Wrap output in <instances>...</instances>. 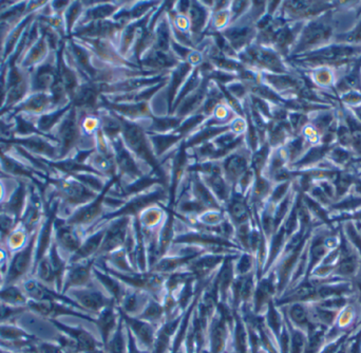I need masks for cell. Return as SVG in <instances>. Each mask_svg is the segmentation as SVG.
<instances>
[{"mask_svg": "<svg viewBox=\"0 0 361 353\" xmlns=\"http://www.w3.org/2000/svg\"><path fill=\"white\" fill-rule=\"evenodd\" d=\"M95 266L103 270L104 272L112 275L123 284H125L127 287L135 290H142L150 294L151 297L156 300L163 302V299L166 295L165 290V280L167 275L159 274L155 272H134L130 274L121 273L106 263L102 258H95Z\"/></svg>", "mask_w": 361, "mask_h": 353, "instance_id": "6da1fadb", "label": "cell"}, {"mask_svg": "<svg viewBox=\"0 0 361 353\" xmlns=\"http://www.w3.org/2000/svg\"><path fill=\"white\" fill-rule=\"evenodd\" d=\"M70 293L76 299L78 305L85 310L98 314L105 308L110 306H116L111 296L106 295L95 286L71 289Z\"/></svg>", "mask_w": 361, "mask_h": 353, "instance_id": "7a4b0ae2", "label": "cell"}, {"mask_svg": "<svg viewBox=\"0 0 361 353\" xmlns=\"http://www.w3.org/2000/svg\"><path fill=\"white\" fill-rule=\"evenodd\" d=\"M116 310L119 314V316L123 319L124 323H125L126 327L134 336L136 343H138L140 348L146 351L152 352L154 339L157 331L155 329V326L139 317L130 316V315L123 312L117 306H116Z\"/></svg>", "mask_w": 361, "mask_h": 353, "instance_id": "3957f363", "label": "cell"}, {"mask_svg": "<svg viewBox=\"0 0 361 353\" xmlns=\"http://www.w3.org/2000/svg\"><path fill=\"white\" fill-rule=\"evenodd\" d=\"M130 229V218L129 217H121L116 221L112 223L108 229H106V233L103 239V242L99 249L98 256L108 255L111 252L118 250L124 246L126 237L128 235Z\"/></svg>", "mask_w": 361, "mask_h": 353, "instance_id": "277c9868", "label": "cell"}, {"mask_svg": "<svg viewBox=\"0 0 361 353\" xmlns=\"http://www.w3.org/2000/svg\"><path fill=\"white\" fill-rule=\"evenodd\" d=\"M205 253H207V251L204 249L189 246V249L185 250V253L182 255L178 254L172 256H164L163 258H161L151 272L169 275L173 272L179 271L181 268H186L192 260Z\"/></svg>", "mask_w": 361, "mask_h": 353, "instance_id": "5b68a950", "label": "cell"}, {"mask_svg": "<svg viewBox=\"0 0 361 353\" xmlns=\"http://www.w3.org/2000/svg\"><path fill=\"white\" fill-rule=\"evenodd\" d=\"M228 323L218 312L209 322L208 342L209 351L206 353H223L226 348L229 332L232 331Z\"/></svg>", "mask_w": 361, "mask_h": 353, "instance_id": "8992f818", "label": "cell"}, {"mask_svg": "<svg viewBox=\"0 0 361 353\" xmlns=\"http://www.w3.org/2000/svg\"><path fill=\"white\" fill-rule=\"evenodd\" d=\"M276 280V275L273 272L268 273L265 277L257 280L252 301V310L256 315H260L264 308H267L268 302L273 299V295L277 292Z\"/></svg>", "mask_w": 361, "mask_h": 353, "instance_id": "52a82bcc", "label": "cell"}, {"mask_svg": "<svg viewBox=\"0 0 361 353\" xmlns=\"http://www.w3.org/2000/svg\"><path fill=\"white\" fill-rule=\"evenodd\" d=\"M226 255L205 253L192 260L185 269L190 272L196 281L205 280L214 275L222 264Z\"/></svg>", "mask_w": 361, "mask_h": 353, "instance_id": "ba28073f", "label": "cell"}, {"mask_svg": "<svg viewBox=\"0 0 361 353\" xmlns=\"http://www.w3.org/2000/svg\"><path fill=\"white\" fill-rule=\"evenodd\" d=\"M241 254V253H240ZM240 254H229L224 258L222 264L216 272L215 278L219 287L220 301L227 302L229 300L230 288L235 278L234 273V262L239 258Z\"/></svg>", "mask_w": 361, "mask_h": 353, "instance_id": "9c48e42d", "label": "cell"}, {"mask_svg": "<svg viewBox=\"0 0 361 353\" xmlns=\"http://www.w3.org/2000/svg\"><path fill=\"white\" fill-rule=\"evenodd\" d=\"M93 266H95V258L88 259L84 263L74 264L67 276L64 291L66 292L71 289L95 286L92 278Z\"/></svg>", "mask_w": 361, "mask_h": 353, "instance_id": "30bf717a", "label": "cell"}, {"mask_svg": "<svg viewBox=\"0 0 361 353\" xmlns=\"http://www.w3.org/2000/svg\"><path fill=\"white\" fill-rule=\"evenodd\" d=\"M93 275L95 276L96 280L104 287V289L107 290L109 296H111V298L114 300L115 305L119 306L122 300L127 294L129 287L98 268H93Z\"/></svg>", "mask_w": 361, "mask_h": 353, "instance_id": "8fae6325", "label": "cell"}, {"mask_svg": "<svg viewBox=\"0 0 361 353\" xmlns=\"http://www.w3.org/2000/svg\"><path fill=\"white\" fill-rule=\"evenodd\" d=\"M119 322V314L116 310V306H110L105 308L98 313V317L95 324L98 328L103 339L104 347L106 348L111 336L115 332Z\"/></svg>", "mask_w": 361, "mask_h": 353, "instance_id": "7c38bea8", "label": "cell"}, {"mask_svg": "<svg viewBox=\"0 0 361 353\" xmlns=\"http://www.w3.org/2000/svg\"><path fill=\"white\" fill-rule=\"evenodd\" d=\"M150 297H151L150 294L145 291H142V290H135L129 288L127 294L122 300L121 305L117 307L123 312L130 315V316L138 317L146 308Z\"/></svg>", "mask_w": 361, "mask_h": 353, "instance_id": "4fadbf2b", "label": "cell"}, {"mask_svg": "<svg viewBox=\"0 0 361 353\" xmlns=\"http://www.w3.org/2000/svg\"><path fill=\"white\" fill-rule=\"evenodd\" d=\"M106 233V229H103L101 231H98L94 235H92L90 238L87 239V240L82 243L79 249L73 254L71 257V262L72 263H78L81 261H86L87 259H90L92 256L96 255L99 249H101L103 239Z\"/></svg>", "mask_w": 361, "mask_h": 353, "instance_id": "5bb4252c", "label": "cell"}, {"mask_svg": "<svg viewBox=\"0 0 361 353\" xmlns=\"http://www.w3.org/2000/svg\"><path fill=\"white\" fill-rule=\"evenodd\" d=\"M227 210L231 222L235 226H239L248 222V219H250L251 216V210L250 207H248V203L241 194L233 195L232 198L228 200Z\"/></svg>", "mask_w": 361, "mask_h": 353, "instance_id": "9a60e30c", "label": "cell"}, {"mask_svg": "<svg viewBox=\"0 0 361 353\" xmlns=\"http://www.w3.org/2000/svg\"><path fill=\"white\" fill-rule=\"evenodd\" d=\"M232 345H233L232 353H250L247 328H246V325L241 316L240 312H235V314H234V327L232 330Z\"/></svg>", "mask_w": 361, "mask_h": 353, "instance_id": "2e32d148", "label": "cell"}, {"mask_svg": "<svg viewBox=\"0 0 361 353\" xmlns=\"http://www.w3.org/2000/svg\"><path fill=\"white\" fill-rule=\"evenodd\" d=\"M223 170L226 181L230 184H235L239 182L241 176L248 170L247 161L241 156H232L226 160Z\"/></svg>", "mask_w": 361, "mask_h": 353, "instance_id": "e0dca14e", "label": "cell"}, {"mask_svg": "<svg viewBox=\"0 0 361 353\" xmlns=\"http://www.w3.org/2000/svg\"><path fill=\"white\" fill-rule=\"evenodd\" d=\"M173 240H174V216L172 211H169L167 219L164 225L162 226L157 238L158 253L161 258L166 256L170 245L173 243Z\"/></svg>", "mask_w": 361, "mask_h": 353, "instance_id": "ac0fdd59", "label": "cell"}, {"mask_svg": "<svg viewBox=\"0 0 361 353\" xmlns=\"http://www.w3.org/2000/svg\"><path fill=\"white\" fill-rule=\"evenodd\" d=\"M107 353H127L128 351V337L126 325L119 316L118 326L115 332L111 336L106 346Z\"/></svg>", "mask_w": 361, "mask_h": 353, "instance_id": "d6986e66", "label": "cell"}, {"mask_svg": "<svg viewBox=\"0 0 361 353\" xmlns=\"http://www.w3.org/2000/svg\"><path fill=\"white\" fill-rule=\"evenodd\" d=\"M99 258H102L108 266L111 268H113L114 270L121 272V273H134L136 272L128 259V256L126 254V251L124 250V248H121L118 250H115L113 252H111L108 255L105 256H98Z\"/></svg>", "mask_w": 361, "mask_h": 353, "instance_id": "ffe728a7", "label": "cell"}, {"mask_svg": "<svg viewBox=\"0 0 361 353\" xmlns=\"http://www.w3.org/2000/svg\"><path fill=\"white\" fill-rule=\"evenodd\" d=\"M138 317L154 326L158 323H164L163 320H166L164 306L161 301L156 300L153 297H150L146 308Z\"/></svg>", "mask_w": 361, "mask_h": 353, "instance_id": "44dd1931", "label": "cell"}, {"mask_svg": "<svg viewBox=\"0 0 361 353\" xmlns=\"http://www.w3.org/2000/svg\"><path fill=\"white\" fill-rule=\"evenodd\" d=\"M58 137L64 149H69L76 138V123L74 116L71 115L61 122L58 128Z\"/></svg>", "mask_w": 361, "mask_h": 353, "instance_id": "7402d4cb", "label": "cell"}, {"mask_svg": "<svg viewBox=\"0 0 361 353\" xmlns=\"http://www.w3.org/2000/svg\"><path fill=\"white\" fill-rule=\"evenodd\" d=\"M195 284H196L195 279H190L177 292V295H174L178 302V308L183 313L187 310V308L190 306L195 296L196 293Z\"/></svg>", "mask_w": 361, "mask_h": 353, "instance_id": "603a6c76", "label": "cell"}, {"mask_svg": "<svg viewBox=\"0 0 361 353\" xmlns=\"http://www.w3.org/2000/svg\"><path fill=\"white\" fill-rule=\"evenodd\" d=\"M57 236L59 243L73 254L75 253L82 245L81 238L77 236L75 231L71 229V226H66V228L60 229Z\"/></svg>", "mask_w": 361, "mask_h": 353, "instance_id": "cb8c5ba5", "label": "cell"}, {"mask_svg": "<svg viewBox=\"0 0 361 353\" xmlns=\"http://www.w3.org/2000/svg\"><path fill=\"white\" fill-rule=\"evenodd\" d=\"M53 99L48 96L46 93H36L33 94L29 99L23 104V110L29 111L31 113H43L47 108L51 105Z\"/></svg>", "mask_w": 361, "mask_h": 353, "instance_id": "d4e9b609", "label": "cell"}, {"mask_svg": "<svg viewBox=\"0 0 361 353\" xmlns=\"http://www.w3.org/2000/svg\"><path fill=\"white\" fill-rule=\"evenodd\" d=\"M264 321H265L267 328L271 331V333L276 337H279L281 329H282V320H281L280 314L276 308V304H275V301H273V299L268 302Z\"/></svg>", "mask_w": 361, "mask_h": 353, "instance_id": "484cf974", "label": "cell"}, {"mask_svg": "<svg viewBox=\"0 0 361 353\" xmlns=\"http://www.w3.org/2000/svg\"><path fill=\"white\" fill-rule=\"evenodd\" d=\"M252 272H256V258L252 253L243 252L234 262L235 276H246Z\"/></svg>", "mask_w": 361, "mask_h": 353, "instance_id": "4316f807", "label": "cell"}, {"mask_svg": "<svg viewBox=\"0 0 361 353\" xmlns=\"http://www.w3.org/2000/svg\"><path fill=\"white\" fill-rule=\"evenodd\" d=\"M32 246H33V242L30 243L29 246H27L26 251L23 250V252L16 257L13 266L11 268V272H10V279H17L16 277H18L20 274H22L23 272L27 271V268L30 263V259H31V255H32Z\"/></svg>", "mask_w": 361, "mask_h": 353, "instance_id": "83f0119b", "label": "cell"}, {"mask_svg": "<svg viewBox=\"0 0 361 353\" xmlns=\"http://www.w3.org/2000/svg\"><path fill=\"white\" fill-rule=\"evenodd\" d=\"M328 36H330V29L327 28L325 24L314 23L305 30L303 36L304 44H315L321 41H325Z\"/></svg>", "mask_w": 361, "mask_h": 353, "instance_id": "f1b7e54d", "label": "cell"}, {"mask_svg": "<svg viewBox=\"0 0 361 353\" xmlns=\"http://www.w3.org/2000/svg\"><path fill=\"white\" fill-rule=\"evenodd\" d=\"M290 317L298 326H304L307 324V312L300 304H295L290 308Z\"/></svg>", "mask_w": 361, "mask_h": 353, "instance_id": "f546056e", "label": "cell"}, {"mask_svg": "<svg viewBox=\"0 0 361 353\" xmlns=\"http://www.w3.org/2000/svg\"><path fill=\"white\" fill-rule=\"evenodd\" d=\"M46 40H41L38 43H37L34 48H32V51L29 53L28 58H27V62L29 65L34 64V62L39 61L41 59H43V57L46 54Z\"/></svg>", "mask_w": 361, "mask_h": 353, "instance_id": "4dcf8cb0", "label": "cell"}, {"mask_svg": "<svg viewBox=\"0 0 361 353\" xmlns=\"http://www.w3.org/2000/svg\"><path fill=\"white\" fill-rule=\"evenodd\" d=\"M292 342L290 344L291 346V353H301L302 347H303V335L299 332L292 330Z\"/></svg>", "mask_w": 361, "mask_h": 353, "instance_id": "1f68e13d", "label": "cell"}, {"mask_svg": "<svg viewBox=\"0 0 361 353\" xmlns=\"http://www.w3.org/2000/svg\"><path fill=\"white\" fill-rule=\"evenodd\" d=\"M356 269V261L352 256H346L345 259H343L339 266V272L344 275H350L355 272Z\"/></svg>", "mask_w": 361, "mask_h": 353, "instance_id": "d6a6232c", "label": "cell"}, {"mask_svg": "<svg viewBox=\"0 0 361 353\" xmlns=\"http://www.w3.org/2000/svg\"><path fill=\"white\" fill-rule=\"evenodd\" d=\"M127 329V337H128V351L127 353H152L150 351H146L143 350L139 347L138 343H136V340L134 338V336L132 335V333L130 332V330L126 327Z\"/></svg>", "mask_w": 361, "mask_h": 353, "instance_id": "836d02e7", "label": "cell"}, {"mask_svg": "<svg viewBox=\"0 0 361 353\" xmlns=\"http://www.w3.org/2000/svg\"><path fill=\"white\" fill-rule=\"evenodd\" d=\"M286 190H288V184H281L280 186H278L275 190V192L272 193L271 196L272 202H278V201L284 196Z\"/></svg>", "mask_w": 361, "mask_h": 353, "instance_id": "e575fe53", "label": "cell"}, {"mask_svg": "<svg viewBox=\"0 0 361 353\" xmlns=\"http://www.w3.org/2000/svg\"><path fill=\"white\" fill-rule=\"evenodd\" d=\"M350 182H351V180H350V178H347V176H341V178H339L338 183H337L338 192L340 194L343 193L346 190V187L348 186V184H350Z\"/></svg>", "mask_w": 361, "mask_h": 353, "instance_id": "d590c367", "label": "cell"}, {"mask_svg": "<svg viewBox=\"0 0 361 353\" xmlns=\"http://www.w3.org/2000/svg\"><path fill=\"white\" fill-rule=\"evenodd\" d=\"M29 124H28V122L26 121V120H19L18 121V127L19 128H21V126H28ZM30 129H31V127H24V132H23V127H22V129L20 130L21 131V133H28L29 131H30Z\"/></svg>", "mask_w": 361, "mask_h": 353, "instance_id": "8d00e7d4", "label": "cell"}, {"mask_svg": "<svg viewBox=\"0 0 361 353\" xmlns=\"http://www.w3.org/2000/svg\"><path fill=\"white\" fill-rule=\"evenodd\" d=\"M351 40L354 41H361V26L359 28H357V30L353 33Z\"/></svg>", "mask_w": 361, "mask_h": 353, "instance_id": "74e56055", "label": "cell"}, {"mask_svg": "<svg viewBox=\"0 0 361 353\" xmlns=\"http://www.w3.org/2000/svg\"><path fill=\"white\" fill-rule=\"evenodd\" d=\"M2 44H3V37H2V33H0V52H2V49H3Z\"/></svg>", "mask_w": 361, "mask_h": 353, "instance_id": "f35d334b", "label": "cell"}, {"mask_svg": "<svg viewBox=\"0 0 361 353\" xmlns=\"http://www.w3.org/2000/svg\"><path fill=\"white\" fill-rule=\"evenodd\" d=\"M357 226H358V231H359V234L361 235V223H359V224H358Z\"/></svg>", "mask_w": 361, "mask_h": 353, "instance_id": "ab89813d", "label": "cell"}, {"mask_svg": "<svg viewBox=\"0 0 361 353\" xmlns=\"http://www.w3.org/2000/svg\"><path fill=\"white\" fill-rule=\"evenodd\" d=\"M13 241H14V243H16V240H13ZM19 242H20V240H19V238H18V239H17V243H19Z\"/></svg>", "mask_w": 361, "mask_h": 353, "instance_id": "60d3db41", "label": "cell"}]
</instances>
